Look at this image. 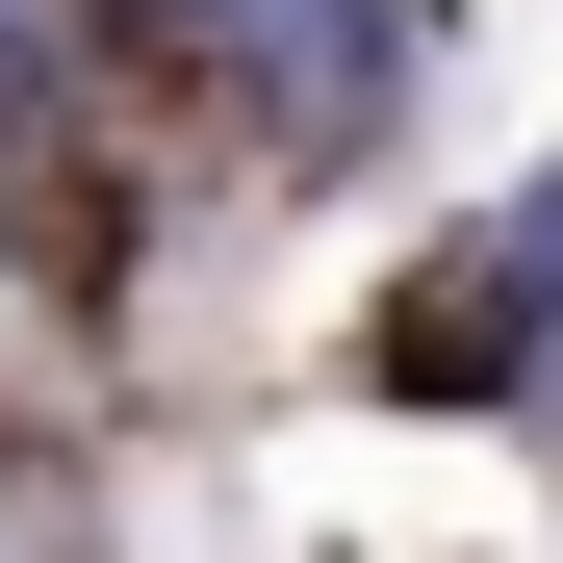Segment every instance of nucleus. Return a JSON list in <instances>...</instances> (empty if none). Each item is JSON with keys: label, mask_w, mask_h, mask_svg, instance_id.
Returning <instances> with one entry per match:
<instances>
[{"label": "nucleus", "mask_w": 563, "mask_h": 563, "mask_svg": "<svg viewBox=\"0 0 563 563\" xmlns=\"http://www.w3.org/2000/svg\"><path fill=\"white\" fill-rule=\"evenodd\" d=\"M129 26L231 52V103H256V129H308V154L410 103V0H129Z\"/></svg>", "instance_id": "1"}, {"label": "nucleus", "mask_w": 563, "mask_h": 563, "mask_svg": "<svg viewBox=\"0 0 563 563\" xmlns=\"http://www.w3.org/2000/svg\"><path fill=\"white\" fill-rule=\"evenodd\" d=\"M487 308H512V256H461L435 308H410V333H487ZM538 333H563V231H538Z\"/></svg>", "instance_id": "2"}]
</instances>
